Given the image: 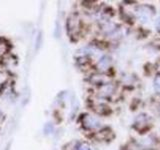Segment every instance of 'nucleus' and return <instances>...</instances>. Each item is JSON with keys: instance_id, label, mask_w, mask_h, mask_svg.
Instances as JSON below:
<instances>
[{"instance_id": "6e6552de", "label": "nucleus", "mask_w": 160, "mask_h": 150, "mask_svg": "<svg viewBox=\"0 0 160 150\" xmlns=\"http://www.w3.org/2000/svg\"><path fill=\"white\" fill-rule=\"evenodd\" d=\"M159 113H160V106H159Z\"/></svg>"}, {"instance_id": "423d86ee", "label": "nucleus", "mask_w": 160, "mask_h": 150, "mask_svg": "<svg viewBox=\"0 0 160 150\" xmlns=\"http://www.w3.org/2000/svg\"><path fill=\"white\" fill-rule=\"evenodd\" d=\"M76 150H91V148H90L89 144L85 143V142H82V143H79L77 145Z\"/></svg>"}, {"instance_id": "f257e3e1", "label": "nucleus", "mask_w": 160, "mask_h": 150, "mask_svg": "<svg viewBox=\"0 0 160 150\" xmlns=\"http://www.w3.org/2000/svg\"><path fill=\"white\" fill-rule=\"evenodd\" d=\"M137 17L141 20V22H147L153 15V8L148 5H142L136 9Z\"/></svg>"}, {"instance_id": "f03ea898", "label": "nucleus", "mask_w": 160, "mask_h": 150, "mask_svg": "<svg viewBox=\"0 0 160 150\" xmlns=\"http://www.w3.org/2000/svg\"><path fill=\"white\" fill-rule=\"evenodd\" d=\"M83 123H84V126L88 129H95L100 126L98 119L91 116V115H86L83 119Z\"/></svg>"}, {"instance_id": "39448f33", "label": "nucleus", "mask_w": 160, "mask_h": 150, "mask_svg": "<svg viewBox=\"0 0 160 150\" xmlns=\"http://www.w3.org/2000/svg\"><path fill=\"white\" fill-rule=\"evenodd\" d=\"M98 66L100 69H106L109 66V59L107 57H103L98 63Z\"/></svg>"}, {"instance_id": "0eeeda50", "label": "nucleus", "mask_w": 160, "mask_h": 150, "mask_svg": "<svg viewBox=\"0 0 160 150\" xmlns=\"http://www.w3.org/2000/svg\"><path fill=\"white\" fill-rule=\"evenodd\" d=\"M155 25H156V28L160 31V18L157 19V21H156V23H155Z\"/></svg>"}, {"instance_id": "20e7f679", "label": "nucleus", "mask_w": 160, "mask_h": 150, "mask_svg": "<svg viewBox=\"0 0 160 150\" xmlns=\"http://www.w3.org/2000/svg\"><path fill=\"white\" fill-rule=\"evenodd\" d=\"M153 87H154L155 92H156L157 94H160V73L157 74L154 78Z\"/></svg>"}, {"instance_id": "7ed1b4c3", "label": "nucleus", "mask_w": 160, "mask_h": 150, "mask_svg": "<svg viewBox=\"0 0 160 150\" xmlns=\"http://www.w3.org/2000/svg\"><path fill=\"white\" fill-rule=\"evenodd\" d=\"M147 126H148V117L144 114L139 115L136 121H135V128L138 131H143V130L146 129Z\"/></svg>"}]
</instances>
